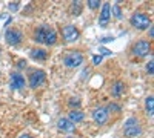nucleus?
<instances>
[{"label": "nucleus", "mask_w": 154, "mask_h": 138, "mask_svg": "<svg viewBox=\"0 0 154 138\" xmlns=\"http://www.w3.org/2000/svg\"><path fill=\"white\" fill-rule=\"evenodd\" d=\"M32 40L35 43H40V45L53 46V45L57 43V32L53 26H49V25H42V26L34 29Z\"/></svg>", "instance_id": "nucleus-1"}, {"label": "nucleus", "mask_w": 154, "mask_h": 138, "mask_svg": "<svg viewBox=\"0 0 154 138\" xmlns=\"http://www.w3.org/2000/svg\"><path fill=\"white\" fill-rule=\"evenodd\" d=\"M130 23L131 26L139 29V31H143V29H148L152 26V22H151V17L146 16L145 12H134V14L130 17Z\"/></svg>", "instance_id": "nucleus-2"}, {"label": "nucleus", "mask_w": 154, "mask_h": 138, "mask_svg": "<svg viewBox=\"0 0 154 138\" xmlns=\"http://www.w3.org/2000/svg\"><path fill=\"white\" fill-rule=\"evenodd\" d=\"M83 60H85V57L80 51H69L63 55L62 61L66 68H79L83 63Z\"/></svg>", "instance_id": "nucleus-3"}, {"label": "nucleus", "mask_w": 154, "mask_h": 138, "mask_svg": "<svg viewBox=\"0 0 154 138\" xmlns=\"http://www.w3.org/2000/svg\"><path fill=\"white\" fill-rule=\"evenodd\" d=\"M151 42L149 40H139L136 42L133 46H131V52L136 55V57H140V58H143L146 57L148 54H151Z\"/></svg>", "instance_id": "nucleus-4"}, {"label": "nucleus", "mask_w": 154, "mask_h": 138, "mask_svg": "<svg viewBox=\"0 0 154 138\" xmlns=\"http://www.w3.org/2000/svg\"><path fill=\"white\" fill-rule=\"evenodd\" d=\"M46 80V72L42 69H35L29 72V77H28V84L31 89H37L38 86H42Z\"/></svg>", "instance_id": "nucleus-5"}, {"label": "nucleus", "mask_w": 154, "mask_h": 138, "mask_svg": "<svg viewBox=\"0 0 154 138\" xmlns=\"http://www.w3.org/2000/svg\"><path fill=\"white\" fill-rule=\"evenodd\" d=\"M5 40H6V43L11 45V46H17V45H20L22 40H23V34H22V31L17 29V28H8L6 32H5Z\"/></svg>", "instance_id": "nucleus-6"}, {"label": "nucleus", "mask_w": 154, "mask_h": 138, "mask_svg": "<svg viewBox=\"0 0 154 138\" xmlns=\"http://www.w3.org/2000/svg\"><path fill=\"white\" fill-rule=\"evenodd\" d=\"M62 37L66 43H71V42H75L80 39V31L74 25H66V26L62 28Z\"/></svg>", "instance_id": "nucleus-7"}, {"label": "nucleus", "mask_w": 154, "mask_h": 138, "mask_svg": "<svg viewBox=\"0 0 154 138\" xmlns=\"http://www.w3.org/2000/svg\"><path fill=\"white\" fill-rule=\"evenodd\" d=\"M91 115H93V120L96 121V124H99V126H103V124H106L108 120H109V114H108L106 107H102V106L93 109Z\"/></svg>", "instance_id": "nucleus-8"}, {"label": "nucleus", "mask_w": 154, "mask_h": 138, "mask_svg": "<svg viewBox=\"0 0 154 138\" xmlns=\"http://www.w3.org/2000/svg\"><path fill=\"white\" fill-rule=\"evenodd\" d=\"M109 20H111V5L105 2L103 5H102V11L99 14V25L102 28H106Z\"/></svg>", "instance_id": "nucleus-9"}, {"label": "nucleus", "mask_w": 154, "mask_h": 138, "mask_svg": "<svg viewBox=\"0 0 154 138\" xmlns=\"http://www.w3.org/2000/svg\"><path fill=\"white\" fill-rule=\"evenodd\" d=\"M9 84H11L12 89H22V87H25L26 81H25V77H23L22 74L12 72L11 74V78H9Z\"/></svg>", "instance_id": "nucleus-10"}, {"label": "nucleus", "mask_w": 154, "mask_h": 138, "mask_svg": "<svg viewBox=\"0 0 154 138\" xmlns=\"http://www.w3.org/2000/svg\"><path fill=\"white\" fill-rule=\"evenodd\" d=\"M125 89H126V84L122 80H116L111 84V95L114 98H119V97H122L125 94Z\"/></svg>", "instance_id": "nucleus-11"}, {"label": "nucleus", "mask_w": 154, "mask_h": 138, "mask_svg": "<svg viewBox=\"0 0 154 138\" xmlns=\"http://www.w3.org/2000/svg\"><path fill=\"white\" fill-rule=\"evenodd\" d=\"M57 129L62 131V132L71 134V132L75 131V124L71 123L68 118H59V120H57Z\"/></svg>", "instance_id": "nucleus-12"}, {"label": "nucleus", "mask_w": 154, "mask_h": 138, "mask_svg": "<svg viewBox=\"0 0 154 138\" xmlns=\"http://www.w3.org/2000/svg\"><path fill=\"white\" fill-rule=\"evenodd\" d=\"M142 134V126L137 124V126H131V128H123V135L126 138H136Z\"/></svg>", "instance_id": "nucleus-13"}, {"label": "nucleus", "mask_w": 154, "mask_h": 138, "mask_svg": "<svg viewBox=\"0 0 154 138\" xmlns=\"http://www.w3.org/2000/svg\"><path fill=\"white\" fill-rule=\"evenodd\" d=\"M83 118H85V114L82 110H79V109H71V112H69V115H68V120L71 121V123H80V121H83Z\"/></svg>", "instance_id": "nucleus-14"}, {"label": "nucleus", "mask_w": 154, "mask_h": 138, "mask_svg": "<svg viewBox=\"0 0 154 138\" xmlns=\"http://www.w3.org/2000/svg\"><path fill=\"white\" fill-rule=\"evenodd\" d=\"M31 58H34V60H46L48 58V51H45V49H42V48H34V49H31Z\"/></svg>", "instance_id": "nucleus-15"}, {"label": "nucleus", "mask_w": 154, "mask_h": 138, "mask_svg": "<svg viewBox=\"0 0 154 138\" xmlns=\"http://www.w3.org/2000/svg\"><path fill=\"white\" fill-rule=\"evenodd\" d=\"M82 9H83V6H82L80 2H72L69 5V14L71 16H80L82 14Z\"/></svg>", "instance_id": "nucleus-16"}, {"label": "nucleus", "mask_w": 154, "mask_h": 138, "mask_svg": "<svg viewBox=\"0 0 154 138\" xmlns=\"http://www.w3.org/2000/svg\"><path fill=\"white\" fill-rule=\"evenodd\" d=\"M145 110H146V114L149 117H152V112H154V98H152V95L145 98Z\"/></svg>", "instance_id": "nucleus-17"}, {"label": "nucleus", "mask_w": 154, "mask_h": 138, "mask_svg": "<svg viewBox=\"0 0 154 138\" xmlns=\"http://www.w3.org/2000/svg\"><path fill=\"white\" fill-rule=\"evenodd\" d=\"M106 110H108V114H111V112H116V114H119V112L122 110V107H120L119 104H116V103H111V104H108Z\"/></svg>", "instance_id": "nucleus-18"}, {"label": "nucleus", "mask_w": 154, "mask_h": 138, "mask_svg": "<svg viewBox=\"0 0 154 138\" xmlns=\"http://www.w3.org/2000/svg\"><path fill=\"white\" fill-rule=\"evenodd\" d=\"M111 11H112V14H114L116 19H122V9H120V5H114V6L111 8Z\"/></svg>", "instance_id": "nucleus-19"}, {"label": "nucleus", "mask_w": 154, "mask_h": 138, "mask_svg": "<svg viewBox=\"0 0 154 138\" xmlns=\"http://www.w3.org/2000/svg\"><path fill=\"white\" fill-rule=\"evenodd\" d=\"M86 5H88L89 9H97L100 6V2L99 0H89V2H86Z\"/></svg>", "instance_id": "nucleus-20"}, {"label": "nucleus", "mask_w": 154, "mask_h": 138, "mask_svg": "<svg viewBox=\"0 0 154 138\" xmlns=\"http://www.w3.org/2000/svg\"><path fill=\"white\" fill-rule=\"evenodd\" d=\"M146 72H148L149 75L154 74V61H152V60H149L148 63H146Z\"/></svg>", "instance_id": "nucleus-21"}, {"label": "nucleus", "mask_w": 154, "mask_h": 138, "mask_svg": "<svg viewBox=\"0 0 154 138\" xmlns=\"http://www.w3.org/2000/svg\"><path fill=\"white\" fill-rule=\"evenodd\" d=\"M68 104H69L71 107H79V106H80V100H79V98H71L69 101H68Z\"/></svg>", "instance_id": "nucleus-22"}, {"label": "nucleus", "mask_w": 154, "mask_h": 138, "mask_svg": "<svg viewBox=\"0 0 154 138\" xmlns=\"http://www.w3.org/2000/svg\"><path fill=\"white\" fill-rule=\"evenodd\" d=\"M99 51H100V54H99V55H111V54H112L111 51H108L106 48H100Z\"/></svg>", "instance_id": "nucleus-23"}, {"label": "nucleus", "mask_w": 154, "mask_h": 138, "mask_svg": "<svg viewBox=\"0 0 154 138\" xmlns=\"http://www.w3.org/2000/svg\"><path fill=\"white\" fill-rule=\"evenodd\" d=\"M102 58H103L102 55H93V63H94V65H99L100 61H102Z\"/></svg>", "instance_id": "nucleus-24"}, {"label": "nucleus", "mask_w": 154, "mask_h": 138, "mask_svg": "<svg viewBox=\"0 0 154 138\" xmlns=\"http://www.w3.org/2000/svg\"><path fill=\"white\" fill-rule=\"evenodd\" d=\"M11 11H17V8H19V3H9V6H8Z\"/></svg>", "instance_id": "nucleus-25"}, {"label": "nucleus", "mask_w": 154, "mask_h": 138, "mask_svg": "<svg viewBox=\"0 0 154 138\" xmlns=\"http://www.w3.org/2000/svg\"><path fill=\"white\" fill-rule=\"evenodd\" d=\"M148 31H149V39H152V37H154V29H152V26L148 28Z\"/></svg>", "instance_id": "nucleus-26"}, {"label": "nucleus", "mask_w": 154, "mask_h": 138, "mask_svg": "<svg viewBox=\"0 0 154 138\" xmlns=\"http://www.w3.org/2000/svg\"><path fill=\"white\" fill-rule=\"evenodd\" d=\"M111 40H112V37H103V39H102V42H103V43L105 42H111Z\"/></svg>", "instance_id": "nucleus-27"}, {"label": "nucleus", "mask_w": 154, "mask_h": 138, "mask_svg": "<svg viewBox=\"0 0 154 138\" xmlns=\"http://www.w3.org/2000/svg\"><path fill=\"white\" fill-rule=\"evenodd\" d=\"M19 63H20V65H19L20 68H23V66H26V61H25V60H20Z\"/></svg>", "instance_id": "nucleus-28"}, {"label": "nucleus", "mask_w": 154, "mask_h": 138, "mask_svg": "<svg viewBox=\"0 0 154 138\" xmlns=\"http://www.w3.org/2000/svg\"><path fill=\"white\" fill-rule=\"evenodd\" d=\"M19 138H32L31 135H28V134H23V135H20Z\"/></svg>", "instance_id": "nucleus-29"}, {"label": "nucleus", "mask_w": 154, "mask_h": 138, "mask_svg": "<svg viewBox=\"0 0 154 138\" xmlns=\"http://www.w3.org/2000/svg\"><path fill=\"white\" fill-rule=\"evenodd\" d=\"M0 55H2V48H0Z\"/></svg>", "instance_id": "nucleus-30"}, {"label": "nucleus", "mask_w": 154, "mask_h": 138, "mask_svg": "<svg viewBox=\"0 0 154 138\" xmlns=\"http://www.w3.org/2000/svg\"><path fill=\"white\" fill-rule=\"evenodd\" d=\"M66 138H74V137H66Z\"/></svg>", "instance_id": "nucleus-31"}]
</instances>
